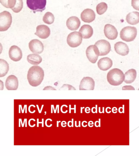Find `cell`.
Returning <instances> with one entry per match:
<instances>
[{"label": "cell", "mask_w": 139, "mask_h": 156, "mask_svg": "<svg viewBox=\"0 0 139 156\" xmlns=\"http://www.w3.org/2000/svg\"><path fill=\"white\" fill-rule=\"evenodd\" d=\"M99 52V56L106 55L109 53L111 50L110 44L108 41L105 40H98L95 44Z\"/></svg>", "instance_id": "7"}, {"label": "cell", "mask_w": 139, "mask_h": 156, "mask_svg": "<svg viewBox=\"0 0 139 156\" xmlns=\"http://www.w3.org/2000/svg\"><path fill=\"white\" fill-rule=\"evenodd\" d=\"M23 0H16V2L15 7L12 9L13 12L16 13H18L20 12L23 9Z\"/></svg>", "instance_id": "27"}, {"label": "cell", "mask_w": 139, "mask_h": 156, "mask_svg": "<svg viewBox=\"0 0 139 156\" xmlns=\"http://www.w3.org/2000/svg\"><path fill=\"white\" fill-rule=\"evenodd\" d=\"M131 5L134 9L139 11V0H132Z\"/></svg>", "instance_id": "28"}, {"label": "cell", "mask_w": 139, "mask_h": 156, "mask_svg": "<svg viewBox=\"0 0 139 156\" xmlns=\"http://www.w3.org/2000/svg\"><path fill=\"white\" fill-rule=\"evenodd\" d=\"M138 90H139V88L138 89Z\"/></svg>", "instance_id": "34"}, {"label": "cell", "mask_w": 139, "mask_h": 156, "mask_svg": "<svg viewBox=\"0 0 139 156\" xmlns=\"http://www.w3.org/2000/svg\"><path fill=\"white\" fill-rule=\"evenodd\" d=\"M9 70V65L4 59L0 58V77L5 76Z\"/></svg>", "instance_id": "23"}, {"label": "cell", "mask_w": 139, "mask_h": 156, "mask_svg": "<svg viewBox=\"0 0 139 156\" xmlns=\"http://www.w3.org/2000/svg\"><path fill=\"white\" fill-rule=\"evenodd\" d=\"M4 89V83L3 81L0 80V90H3Z\"/></svg>", "instance_id": "32"}, {"label": "cell", "mask_w": 139, "mask_h": 156, "mask_svg": "<svg viewBox=\"0 0 139 156\" xmlns=\"http://www.w3.org/2000/svg\"><path fill=\"white\" fill-rule=\"evenodd\" d=\"M124 77L123 72L118 68L111 69L107 75V81L110 85L113 86L121 85L124 81Z\"/></svg>", "instance_id": "2"}, {"label": "cell", "mask_w": 139, "mask_h": 156, "mask_svg": "<svg viewBox=\"0 0 139 156\" xmlns=\"http://www.w3.org/2000/svg\"><path fill=\"white\" fill-rule=\"evenodd\" d=\"M44 71L42 68L38 66H34L29 68L28 72L27 79L29 84L33 87H37L43 80Z\"/></svg>", "instance_id": "1"}, {"label": "cell", "mask_w": 139, "mask_h": 156, "mask_svg": "<svg viewBox=\"0 0 139 156\" xmlns=\"http://www.w3.org/2000/svg\"><path fill=\"white\" fill-rule=\"evenodd\" d=\"M27 4L34 13L42 12L46 9V0H27Z\"/></svg>", "instance_id": "5"}, {"label": "cell", "mask_w": 139, "mask_h": 156, "mask_svg": "<svg viewBox=\"0 0 139 156\" xmlns=\"http://www.w3.org/2000/svg\"><path fill=\"white\" fill-rule=\"evenodd\" d=\"M114 49L117 53L122 56L127 55L129 52L127 45L122 41L116 43L114 45Z\"/></svg>", "instance_id": "16"}, {"label": "cell", "mask_w": 139, "mask_h": 156, "mask_svg": "<svg viewBox=\"0 0 139 156\" xmlns=\"http://www.w3.org/2000/svg\"><path fill=\"white\" fill-rule=\"evenodd\" d=\"M5 85L7 90H16L18 87V78L13 75L9 76L6 79Z\"/></svg>", "instance_id": "15"}, {"label": "cell", "mask_w": 139, "mask_h": 156, "mask_svg": "<svg viewBox=\"0 0 139 156\" xmlns=\"http://www.w3.org/2000/svg\"><path fill=\"white\" fill-rule=\"evenodd\" d=\"M108 6L105 2H102L99 3L96 7V12L99 15L104 14L107 11Z\"/></svg>", "instance_id": "25"}, {"label": "cell", "mask_w": 139, "mask_h": 156, "mask_svg": "<svg viewBox=\"0 0 139 156\" xmlns=\"http://www.w3.org/2000/svg\"><path fill=\"white\" fill-rule=\"evenodd\" d=\"M113 65V62L109 57H103L101 58L98 62L99 68L102 71H107Z\"/></svg>", "instance_id": "18"}, {"label": "cell", "mask_w": 139, "mask_h": 156, "mask_svg": "<svg viewBox=\"0 0 139 156\" xmlns=\"http://www.w3.org/2000/svg\"><path fill=\"white\" fill-rule=\"evenodd\" d=\"M27 60L29 63L34 65H39L42 61L41 56L36 54L29 55L27 57Z\"/></svg>", "instance_id": "22"}, {"label": "cell", "mask_w": 139, "mask_h": 156, "mask_svg": "<svg viewBox=\"0 0 139 156\" xmlns=\"http://www.w3.org/2000/svg\"><path fill=\"white\" fill-rule=\"evenodd\" d=\"M68 88V90H76V89L74 88V87L72 86V85H68V84H64V85H63V86H62V87H61L60 90H62V89H63L64 90L65 88Z\"/></svg>", "instance_id": "29"}, {"label": "cell", "mask_w": 139, "mask_h": 156, "mask_svg": "<svg viewBox=\"0 0 139 156\" xmlns=\"http://www.w3.org/2000/svg\"><path fill=\"white\" fill-rule=\"evenodd\" d=\"M137 35V30L135 27L127 26L122 29L120 37L123 41L130 42L134 41Z\"/></svg>", "instance_id": "3"}, {"label": "cell", "mask_w": 139, "mask_h": 156, "mask_svg": "<svg viewBox=\"0 0 139 156\" xmlns=\"http://www.w3.org/2000/svg\"><path fill=\"white\" fill-rule=\"evenodd\" d=\"M51 34V30L49 27L46 25H40L36 28V32L35 35L39 37L42 39H45L48 37Z\"/></svg>", "instance_id": "14"}, {"label": "cell", "mask_w": 139, "mask_h": 156, "mask_svg": "<svg viewBox=\"0 0 139 156\" xmlns=\"http://www.w3.org/2000/svg\"><path fill=\"white\" fill-rule=\"evenodd\" d=\"M29 48L33 53L40 54L44 51L43 44L37 39L31 40L29 44Z\"/></svg>", "instance_id": "9"}, {"label": "cell", "mask_w": 139, "mask_h": 156, "mask_svg": "<svg viewBox=\"0 0 139 156\" xmlns=\"http://www.w3.org/2000/svg\"><path fill=\"white\" fill-rule=\"evenodd\" d=\"M79 32L81 34L83 38L89 39L93 34V29L91 26L84 24L80 28Z\"/></svg>", "instance_id": "19"}, {"label": "cell", "mask_w": 139, "mask_h": 156, "mask_svg": "<svg viewBox=\"0 0 139 156\" xmlns=\"http://www.w3.org/2000/svg\"><path fill=\"white\" fill-rule=\"evenodd\" d=\"M82 42V37L80 33L77 31L71 33L68 35L67 42L70 46L76 48L80 46Z\"/></svg>", "instance_id": "6"}, {"label": "cell", "mask_w": 139, "mask_h": 156, "mask_svg": "<svg viewBox=\"0 0 139 156\" xmlns=\"http://www.w3.org/2000/svg\"><path fill=\"white\" fill-rule=\"evenodd\" d=\"M12 22V16L9 12L5 11L0 13V31H5L8 30Z\"/></svg>", "instance_id": "4"}, {"label": "cell", "mask_w": 139, "mask_h": 156, "mask_svg": "<svg viewBox=\"0 0 139 156\" xmlns=\"http://www.w3.org/2000/svg\"><path fill=\"white\" fill-rule=\"evenodd\" d=\"M124 82L127 84H130L134 82L137 76L136 70L134 69H129L124 74Z\"/></svg>", "instance_id": "21"}, {"label": "cell", "mask_w": 139, "mask_h": 156, "mask_svg": "<svg viewBox=\"0 0 139 156\" xmlns=\"http://www.w3.org/2000/svg\"><path fill=\"white\" fill-rule=\"evenodd\" d=\"M95 82L90 77H85L82 79L79 85L80 90H93L95 87Z\"/></svg>", "instance_id": "10"}, {"label": "cell", "mask_w": 139, "mask_h": 156, "mask_svg": "<svg viewBox=\"0 0 139 156\" xmlns=\"http://www.w3.org/2000/svg\"><path fill=\"white\" fill-rule=\"evenodd\" d=\"M80 25L79 18L76 16L70 17L67 20L66 26L68 29L71 30H76L79 29Z\"/></svg>", "instance_id": "17"}, {"label": "cell", "mask_w": 139, "mask_h": 156, "mask_svg": "<svg viewBox=\"0 0 139 156\" xmlns=\"http://www.w3.org/2000/svg\"><path fill=\"white\" fill-rule=\"evenodd\" d=\"M54 16L50 12H46L43 18V21L44 23L48 24H52L54 22Z\"/></svg>", "instance_id": "24"}, {"label": "cell", "mask_w": 139, "mask_h": 156, "mask_svg": "<svg viewBox=\"0 0 139 156\" xmlns=\"http://www.w3.org/2000/svg\"><path fill=\"white\" fill-rule=\"evenodd\" d=\"M43 90H56V89H55L54 88L52 87L51 86H47L45 87V88L43 89Z\"/></svg>", "instance_id": "31"}, {"label": "cell", "mask_w": 139, "mask_h": 156, "mask_svg": "<svg viewBox=\"0 0 139 156\" xmlns=\"http://www.w3.org/2000/svg\"><path fill=\"white\" fill-rule=\"evenodd\" d=\"M87 57L90 62L95 63L97 62L99 52L98 48L95 45H90L87 48L86 51Z\"/></svg>", "instance_id": "8"}, {"label": "cell", "mask_w": 139, "mask_h": 156, "mask_svg": "<svg viewBox=\"0 0 139 156\" xmlns=\"http://www.w3.org/2000/svg\"><path fill=\"white\" fill-rule=\"evenodd\" d=\"M127 23L131 25H135L139 23V12H133L128 13L126 16Z\"/></svg>", "instance_id": "20"}, {"label": "cell", "mask_w": 139, "mask_h": 156, "mask_svg": "<svg viewBox=\"0 0 139 156\" xmlns=\"http://www.w3.org/2000/svg\"><path fill=\"white\" fill-rule=\"evenodd\" d=\"M9 55L10 58L15 62L20 61L23 57L21 50L15 45L11 46L9 51Z\"/></svg>", "instance_id": "11"}, {"label": "cell", "mask_w": 139, "mask_h": 156, "mask_svg": "<svg viewBox=\"0 0 139 156\" xmlns=\"http://www.w3.org/2000/svg\"><path fill=\"white\" fill-rule=\"evenodd\" d=\"M16 0H0V3L7 8L12 9L15 6Z\"/></svg>", "instance_id": "26"}, {"label": "cell", "mask_w": 139, "mask_h": 156, "mask_svg": "<svg viewBox=\"0 0 139 156\" xmlns=\"http://www.w3.org/2000/svg\"><path fill=\"white\" fill-rule=\"evenodd\" d=\"M123 90H135V88L131 85H126L122 88Z\"/></svg>", "instance_id": "30"}, {"label": "cell", "mask_w": 139, "mask_h": 156, "mask_svg": "<svg viewBox=\"0 0 139 156\" xmlns=\"http://www.w3.org/2000/svg\"><path fill=\"white\" fill-rule=\"evenodd\" d=\"M2 50H3V47H2V44L0 43V55L2 53Z\"/></svg>", "instance_id": "33"}, {"label": "cell", "mask_w": 139, "mask_h": 156, "mask_svg": "<svg viewBox=\"0 0 139 156\" xmlns=\"http://www.w3.org/2000/svg\"><path fill=\"white\" fill-rule=\"evenodd\" d=\"M104 32L105 36L109 40H115L118 37V32L116 29L110 24H107L105 25Z\"/></svg>", "instance_id": "12"}, {"label": "cell", "mask_w": 139, "mask_h": 156, "mask_svg": "<svg viewBox=\"0 0 139 156\" xmlns=\"http://www.w3.org/2000/svg\"><path fill=\"white\" fill-rule=\"evenodd\" d=\"M80 18L85 23H91L94 20L96 14L93 10L90 9H86L82 12Z\"/></svg>", "instance_id": "13"}]
</instances>
